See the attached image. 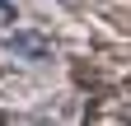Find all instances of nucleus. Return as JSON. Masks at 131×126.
<instances>
[{
    "instance_id": "obj_1",
    "label": "nucleus",
    "mask_w": 131,
    "mask_h": 126,
    "mask_svg": "<svg viewBox=\"0 0 131 126\" xmlns=\"http://www.w3.org/2000/svg\"><path fill=\"white\" fill-rule=\"evenodd\" d=\"M9 47H19V52H42V42H33V37H9Z\"/></svg>"
}]
</instances>
